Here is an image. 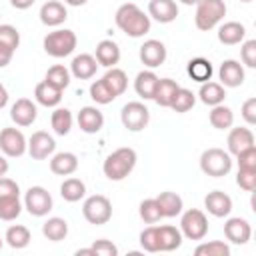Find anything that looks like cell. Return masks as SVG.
<instances>
[{
  "instance_id": "42",
  "label": "cell",
  "mask_w": 256,
  "mask_h": 256,
  "mask_svg": "<svg viewBox=\"0 0 256 256\" xmlns=\"http://www.w3.org/2000/svg\"><path fill=\"white\" fill-rule=\"evenodd\" d=\"M140 218L146 224H156L162 218V212H160V206H158L156 198H146V200L140 202Z\"/></svg>"
},
{
  "instance_id": "2",
  "label": "cell",
  "mask_w": 256,
  "mask_h": 256,
  "mask_svg": "<svg viewBox=\"0 0 256 256\" xmlns=\"http://www.w3.org/2000/svg\"><path fill=\"white\" fill-rule=\"evenodd\" d=\"M136 160H138V156H136V150L134 148H128V146L118 148V150H114L112 154L106 156V160L102 164V172L112 182L124 180L134 170Z\"/></svg>"
},
{
  "instance_id": "52",
  "label": "cell",
  "mask_w": 256,
  "mask_h": 256,
  "mask_svg": "<svg viewBox=\"0 0 256 256\" xmlns=\"http://www.w3.org/2000/svg\"><path fill=\"white\" fill-rule=\"evenodd\" d=\"M12 56H14V50L0 46V68L8 66V64H10V60H12Z\"/></svg>"
},
{
  "instance_id": "12",
  "label": "cell",
  "mask_w": 256,
  "mask_h": 256,
  "mask_svg": "<svg viewBox=\"0 0 256 256\" xmlns=\"http://www.w3.org/2000/svg\"><path fill=\"white\" fill-rule=\"evenodd\" d=\"M224 236L232 242V244H246L252 236V228H250V222L246 218H240V216H234V218H228L224 222Z\"/></svg>"
},
{
  "instance_id": "34",
  "label": "cell",
  "mask_w": 256,
  "mask_h": 256,
  "mask_svg": "<svg viewBox=\"0 0 256 256\" xmlns=\"http://www.w3.org/2000/svg\"><path fill=\"white\" fill-rule=\"evenodd\" d=\"M208 118H210V124H212L214 128H218V130H228V128H232V124H234V112H232V108L224 106V102L212 106Z\"/></svg>"
},
{
  "instance_id": "33",
  "label": "cell",
  "mask_w": 256,
  "mask_h": 256,
  "mask_svg": "<svg viewBox=\"0 0 256 256\" xmlns=\"http://www.w3.org/2000/svg\"><path fill=\"white\" fill-rule=\"evenodd\" d=\"M42 234L52 242H60L68 236V222L64 218L52 216L42 224Z\"/></svg>"
},
{
  "instance_id": "29",
  "label": "cell",
  "mask_w": 256,
  "mask_h": 256,
  "mask_svg": "<svg viewBox=\"0 0 256 256\" xmlns=\"http://www.w3.org/2000/svg\"><path fill=\"white\" fill-rule=\"evenodd\" d=\"M156 84H158V76L152 72V70H142L136 74V80H134V90L140 98L144 100H152L154 96V90H156Z\"/></svg>"
},
{
  "instance_id": "60",
  "label": "cell",
  "mask_w": 256,
  "mask_h": 256,
  "mask_svg": "<svg viewBox=\"0 0 256 256\" xmlns=\"http://www.w3.org/2000/svg\"><path fill=\"white\" fill-rule=\"evenodd\" d=\"M0 250H2V238H0Z\"/></svg>"
},
{
  "instance_id": "50",
  "label": "cell",
  "mask_w": 256,
  "mask_h": 256,
  "mask_svg": "<svg viewBox=\"0 0 256 256\" xmlns=\"http://www.w3.org/2000/svg\"><path fill=\"white\" fill-rule=\"evenodd\" d=\"M4 196H20V188L12 178L0 176V198Z\"/></svg>"
},
{
  "instance_id": "55",
  "label": "cell",
  "mask_w": 256,
  "mask_h": 256,
  "mask_svg": "<svg viewBox=\"0 0 256 256\" xmlns=\"http://www.w3.org/2000/svg\"><path fill=\"white\" fill-rule=\"evenodd\" d=\"M8 168H10V166H8V160L0 154V176H4V174L8 172Z\"/></svg>"
},
{
  "instance_id": "45",
  "label": "cell",
  "mask_w": 256,
  "mask_h": 256,
  "mask_svg": "<svg viewBox=\"0 0 256 256\" xmlns=\"http://www.w3.org/2000/svg\"><path fill=\"white\" fill-rule=\"evenodd\" d=\"M140 246L146 252H158V234L156 226H148L140 232Z\"/></svg>"
},
{
  "instance_id": "51",
  "label": "cell",
  "mask_w": 256,
  "mask_h": 256,
  "mask_svg": "<svg viewBox=\"0 0 256 256\" xmlns=\"http://www.w3.org/2000/svg\"><path fill=\"white\" fill-rule=\"evenodd\" d=\"M242 118L246 120V124L254 126L256 124V98H248L244 104H242Z\"/></svg>"
},
{
  "instance_id": "44",
  "label": "cell",
  "mask_w": 256,
  "mask_h": 256,
  "mask_svg": "<svg viewBox=\"0 0 256 256\" xmlns=\"http://www.w3.org/2000/svg\"><path fill=\"white\" fill-rule=\"evenodd\" d=\"M0 46L10 48L16 52V48L20 46V32L18 28H14L12 24H0Z\"/></svg>"
},
{
  "instance_id": "24",
  "label": "cell",
  "mask_w": 256,
  "mask_h": 256,
  "mask_svg": "<svg viewBox=\"0 0 256 256\" xmlns=\"http://www.w3.org/2000/svg\"><path fill=\"white\" fill-rule=\"evenodd\" d=\"M62 92H64V90H60V88L52 86L50 82L42 80V82L36 84V88H34V98H36L38 104H42V106H46V108H54V106L60 104Z\"/></svg>"
},
{
  "instance_id": "5",
  "label": "cell",
  "mask_w": 256,
  "mask_h": 256,
  "mask_svg": "<svg viewBox=\"0 0 256 256\" xmlns=\"http://www.w3.org/2000/svg\"><path fill=\"white\" fill-rule=\"evenodd\" d=\"M76 44H78V38L68 28H58L44 36V50L52 58H64V56L72 54Z\"/></svg>"
},
{
  "instance_id": "23",
  "label": "cell",
  "mask_w": 256,
  "mask_h": 256,
  "mask_svg": "<svg viewBox=\"0 0 256 256\" xmlns=\"http://www.w3.org/2000/svg\"><path fill=\"white\" fill-rule=\"evenodd\" d=\"M254 146V134L250 128L246 126H238V128H232L230 134H228V154H238L246 148Z\"/></svg>"
},
{
  "instance_id": "54",
  "label": "cell",
  "mask_w": 256,
  "mask_h": 256,
  "mask_svg": "<svg viewBox=\"0 0 256 256\" xmlns=\"http://www.w3.org/2000/svg\"><path fill=\"white\" fill-rule=\"evenodd\" d=\"M8 104V90L4 88V84L0 82V108H4Z\"/></svg>"
},
{
  "instance_id": "28",
  "label": "cell",
  "mask_w": 256,
  "mask_h": 256,
  "mask_svg": "<svg viewBox=\"0 0 256 256\" xmlns=\"http://www.w3.org/2000/svg\"><path fill=\"white\" fill-rule=\"evenodd\" d=\"M244 36H246V28H244V24L234 22V20L224 22V24L218 28V40H220L222 44H226V46L240 44V42L244 40Z\"/></svg>"
},
{
  "instance_id": "17",
  "label": "cell",
  "mask_w": 256,
  "mask_h": 256,
  "mask_svg": "<svg viewBox=\"0 0 256 256\" xmlns=\"http://www.w3.org/2000/svg\"><path fill=\"white\" fill-rule=\"evenodd\" d=\"M218 76H220V82L222 86H228V88H236V86H242L244 82V68L238 60H224L220 64V70H218Z\"/></svg>"
},
{
  "instance_id": "32",
  "label": "cell",
  "mask_w": 256,
  "mask_h": 256,
  "mask_svg": "<svg viewBox=\"0 0 256 256\" xmlns=\"http://www.w3.org/2000/svg\"><path fill=\"white\" fill-rule=\"evenodd\" d=\"M186 72H188V76H190L192 80H196V82L202 84V82H208V80L212 78L214 68H212L210 60H206V58H192V60L188 62Z\"/></svg>"
},
{
  "instance_id": "7",
  "label": "cell",
  "mask_w": 256,
  "mask_h": 256,
  "mask_svg": "<svg viewBox=\"0 0 256 256\" xmlns=\"http://www.w3.org/2000/svg\"><path fill=\"white\" fill-rule=\"evenodd\" d=\"M180 232L188 240H202L208 234V218L202 210L190 208L180 218Z\"/></svg>"
},
{
  "instance_id": "15",
  "label": "cell",
  "mask_w": 256,
  "mask_h": 256,
  "mask_svg": "<svg viewBox=\"0 0 256 256\" xmlns=\"http://www.w3.org/2000/svg\"><path fill=\"white\" fill-rule=\"evenodd\" d=\"M204 206L212 216L224 218V216H228L232 212V198L222 190H212V192L206 194Z\"/></svg>"
},
{
  "instance_id": "38",
  "label": "cell",
  "mask_w": 256,
  "mask_h": 256,
  "mask_svg": "<svg viewBox=\"0 0 256 256\" xmlns=\"http://www.w3.org/2000/svg\"><path fill=\"white\" fill-rule=\"evenodd\" d=\"M194 104H196V94H194L192 90L180 86V88L176 90V94H174V100H172L170 108H172L174 112H178V114H184V112H188Z\"/></svg>"
},
{
  "instance_id": "53",
  "label": "cell",
  "mask_w": 256,
  "mask_h": 256,
  "mask_svg": "<svg viewBox=\"0 0 256 256\" xmlns=\"http://www.w3.org/2000/svg\"><path fill=\"white\" fill-rule=\"evenodd\" d=\"M34 2H36V0H10V4H12L16 10H26V8H30Z\"/></svg>"
},
{
  "instance_id": "30",
  "label": "cell",
  "mask_w": 256,
  "mask_h": 256,
  "mask_svg": "<svg viewBox=\"0 0 256 256\" xmlns=\"http://www.w3.org/2000/svg\"><path fill=\"white\" fill-rule=\"evenodd\" d=\"M198 96H200V100H202L206 106H216V104H222V102H224L226 90H224V86H222L220 82L208 80V82H202V86H200V90H198Z\"/></svg>"
},
{
  "instance_id": "39",
  "label": "cell",
  "mask_w": 256,
  "mask_h": 256,
  "mask_svg": "<svg viewBox=\"0 0 256 256\" xmlns=\"http://www.w3.org/2000/svg\"><path fill=\"white\" fill-rule=\"evenodd\" d=\"M22 212V202L18 196H4L0 198V220L10 222L16 220Z\"/></svg>"
},
{
  "instance_id": "46",
  "label": "cell",
  "mask_w": 256,
  "mask_h": 256,
  "mask_svg": "<svg viewBox=\"0 0 256 256\" xmlns=\"http://www.w3.org/2000/svg\"><path fill=\"white\" fill-rule=\"evenodd\" d=\"M238 170H256V146H250L236 154Z\"/></svg>"
},
{
  "instance_id": "58",
  "label": "cell",
  "mask_w": 256,
  "mask_h": 256,
  "mask_svg": "<svg viewBox=\"0 0 256 256\" xmlns=\"http://www.w3.org/2000/svg\"><path fill=\"white\" fill-rule=\"evenodd\" d=\"M182 4H186V6H192V4H198L200 0H180Z\"/></svg>"
},
{
  "instance_id": "31",
  "label": "cell",
  "mask_w": 256,
  "mask_h": 256,
  "mask_svg": "<svg viewBox=\"0 0 256 256\" xmlns=\"http://www.w3.org/2000/svg\"><path fill=\"white\" fill-rule=\"evenodd\" d=\"M102 82L110 88V92L118 98L120 94H124L126 92V88H128V76H126V72L122 70V68H108V72L102 76Z\"/></svg>"
},
{
  "instance_id": "57",
  "label": "cell",
  "mask_w": 256,
  "mask_h": 256,
  "mask_svg": "<svg viewBox=\"0 0 256 256\" xmlns=\"http://www.w3.org/2000/svg\"><path fill=\"white\" fill-rule=\"evenodd\" d=\"M68 6H84L88 0H64Z\"/></svg>"
},
{
  "instance_id": "43",
  "label": "cell",
  "mask_w": 256,
  "mask_h": 256,
  "mask_svg": "<svg viewBox=\"0 0 256 256\" xmlns=\"http://www.w3.org/2000/svg\"><path fill=\"white\" fill-rule=\"evenodd\" d=\"M90 98L96 102V104H110V102H114L116 100V96L110 92V88L102 82V78L100 80H94L92 84H90Z\"/></svg>"
},
{
  "instance_id": "47",
  "label": "cell",
  "mask_w": 256,
  "mask_h": 256,
  "mask_svg": "<svg viewBox=\"0 0 256 256\" xmlns=\"http://www.w3.org/2000/svg\"><path fill=\"white\" fill-rule=\"evenodd\" d=\"M240 58L248 68H256V40H246L242 44Z\"/></svg>"
},
{
  "instance_id": "48",
  "label": "cell",
  "mask_w": 256,
  "mask_h": 256,
  "mask_svg": "<svg viewBox=\"0 0 256 256\" xmlns=\"http://www.w3.org/2000/svg\"><path fill=\"white\" fill-rule=\"evenodd\" d=\"M236 184L246 190V192H252L256 188V170H238L236 174Z\"/></svg>"
},
{
  "instance_id": "49",
  "label": "cell",
  "mask_w": 256,
  "mask_h": 256,
  "mask_svg": "<svg viewBox=\"0 0 256 256\" xmlns=\"http://www.w3.org/2000/svg\"><path fill=\"white\" fill-rule=\"evenodd\" d=\"M90 248L94 250L96 256H118V248L110 240H104V238L102 240H96Z\"/></svg>"
},
{
  "instance_id": "14",
  "label": "cell",
  "mask_w": 256,
  "mask_h": 256,
  "mask_svg": "<svg viewBox=\"0 0 256 256\" xmlns=\"http://www.w3.org/2000/svg\"><path fill=\"white\" fill-rule=\"evenodd\" d=\"M38 116V108L30 98H18L10 108V118L18 126H30Z\"/></svg>"
},
{
  "instance_id": "10",
  "label": "cell",
  "mask_w": 256,
  "mask_h": 256,
  "mask_svg": "<svg viewBox=\"0 0 256 256\" xmlns=\"http://www.w3.org/2000/svg\"><path fill=\"white\" fill-rule=\"evenodd\" d=\"M0 150L4 156L18 158L28 150V140L18 128H2L0 132Z\"/></svg>"
},
{
  "instance_id": "6",
  "label": "cell",
  "mask_w": 256,
  "mask_h": 256,
  "mask_svg": "<svg viewBox=\"0 0 256 256\" xmlns=\"http://www.w3.org/2000/svg\"><path fill=\"white\" fill-rule=\"evenodd\" d=\"M82 214L90 224L102 226L112 218V202L102 194L88 196L82 204Z\"/></svg>"
},
{
  "instance_id": "16",
  "label": "cell",
  "mask_w": 256,
  "mask_h": 256,
  "mask_svg": "<svg viewBox=\"0 0 256 256\" xmlns=\"http://www.w3.org/2000/svg\"><path fill=\"white\" fill-rule=\"evenodd\" d=\"M148 14L160 24H170L178 16V4L174 0H150Z\"/></svg>"
},
{
  "instance_id": "21",
  "label": "cell",
  "mask_w": 256,
  "mask_h": 256,
  "mask_svg": "<svg viewBox=\"0 0 256 256\" xmlns=\"http://www.w3.org/2000/svg\"><path fill=\"white\" fill-rule=\"evenodd\" d=\"M98 70V62L92 54H78L72 58V64H70V74L78 80H88L96 74Z\"/></svg>"
},
{
  "instance_id": "20",
  "label": "cell",
  "mask_w": 256,
  "mask_h": 256,
  "mask_svg": "<svg viewBox=\"0 0 256 256\" xmlns=\"http://www.w3.org/2000/svg\"><path fill=\"white\" fill-rule=\"evenodd\" d=\"M98 66H106V68H114L120 62V48L114 40H100L96 46V54H94Z\"/></svg>"
},
{
  "instance_id": "26",
  "label": "cell",
  "mask_w": 256,
  "mask_h": 256,
  "mask_svg": "<svg viewBox=\"0 0 256 256\" xmlns=\"http://www.w3.org/2000/svg\"><path fill=\"white\" fill-rule=\"evenodd\" d=\"M178 82L172 80V78H158V84H156V90H154V96L152 100L162 106V108H170L172 100H174V94L178 90Z\"/></svg>"
},
{
  "instance_id": "36",
  "label": "cell",
  "mask_w": 256,
  "mask_h": 256,
  "mask_svg": "<svg viewBox=\"0 0 256 256\" xmlns=\"http://www.w3.org/2000/svg\"><path fill=\"white\" fill-rule=\"evenodd\" d=\"M84 194H86V186L80 178H66L60 184V196L66 202H78L80 198H84Z\"/></svg>"
},
{
  "instance_id": "11",
  "label": "cell",
  "mask_w": 256,
  "mask_h": 256,
  "mask_svg": "<svg viewBox=\"0 0 256 256\" xmlns=\"http://www.w3.org/2000/svg\"><path fill=\"white\" fill-rule=\"evenodd\" d=\"M56 150V142L54 138L44 132V130H38L34 132L30 138H28V154L34 158V160H44L48 158L52 152Z\"/></svg>"
},
{
  "instance_id": "37",
  "label": "cell",
  "mask_w": 256,
  "mask_h": 256,
  "mask_svg": "<svg viewBox=\"0 0 256 256\" xmlns=\"http://www.w3.org/2000/svg\"><path fill=\"white\" fill-rule=\"evenodd\" d=\"M50 124L54 128V132L58 136H66L72 128V112L68 108H56L52 112V118H50Z\"/></svg>"
},
{
  "instance_id": "56",
  "label": "cell",
  "mask_w": 256,
  "mask_h": 256,
  "mask_svg": "<svg viewBox=\"0 0 256 256\" xmlns=\"http://www.w3.org/2000/svg\"><path fill=\"white\" fill-rule=\"evenodd\" d=\"M76 256H96V254L92 248H80V250H76Z\"/></svg>"
},
{
  "instance_id": "35",
  "label": "cell",
  "mask_w": 256,
  "mask_h": 256,
  "mask_svg": "<svg viewBox=\"0 0 256 256\" xmlns=\"http://www.w3.org/2000/svg\"><path fill=\"white\" fill-rule=\"evenodd\" d=\"M6 244L14 250H20V248H26L30 244V230L22 224H14L6 230V236H4Z\"/></svg>"
},
{
  "instance_id": "59",
  "label": "cell",
  "mask_w": 256,
  "mask_h": 256,
  "mask_svg": "<svg viewBox=\"0 0 256 256\" xmlns=\"http://www.w3.org/2000/svg\"><path fill=\"white\" fill-rule=\"evenodd\" d=\"M240 2H252V0H240Z\"/></svg>"
},
{
  "instance_id": "9",
  "label": "cell",
  "mask_w": 256,
  "mask_h": 256,
  "mask_svg": "<svg viewBox=\"0 0 256 256\" xmlns=\"http://www.w3.org/2000/svg\"><path fill=\"white\" fill-rule=\"evenodd\" d=\"M54 202H52V196L50 192L44 188V186H30L26 190V196H24V208L32 214V216H46L50 210H52Z\"/></svg>"
},
{
  "instance_id": "40",
  "label": "cell",
  "mask_w": 256,
  "mask_h": 256,
  "mask_svg": "<svg viewBox=\"0 0 256 256\" xmlns=\"http://www.w3.org/2000/svg\"><path fill=\"white\" fill-rule=\"evenodd\" d=\"M44 80L50 82L52 86L64 90V88H68V84H70V70H68L64 64H54V66L48 68Z\"/></svg>"
},
{
  "instance_id": "19",
  "label": "cell",
  "mask_w": 256,
  "mask_h": 256,
  "mask_svg": "<svg viewBox=\"0 0 256 256\" xmlns=\"http://www.w3.org/2000/svg\"><path fill=\"white\" fill-rule=\"evenodd\" d=\"M78 126L86 134H96L104 126V114L96 106H84L78 112Z\"/></svg>"
},
{
  "instance_id": "41",
  "label": "cell",
  "mask_w": 256,
  "mask_h": 256,
  "mask_svg": "<svg viewBox=\"0 0 256 256\" xmlns=\"http://www.w3.org/2000/svg\"><path fill=\"white\" fill-rule=\"evenodd\" d=\"M196 256H230V246L222 240H212V242H202L194 248Z\"/></svg>"
},
{
  "instance_id": "27",
  "label": "cell",
  "mask_w": 256,
  "mask_h": 256,
  "mask_svg": "<svg viewBox=\"0 0 256 256\" xmlns=\"http://www.w3.org/2000/svg\"><path fill=\"white\" fill-rule=\"evenodd\" d=\"M156 202H158V206H160L162 218H174V216H178V214L182 212V208H184L182 198H180L176 192H170V190L160 192V194L156 196Z\"/></svg>"
},
{
  "instance_id": "1",
  "label": "cell",
  "mask_w": 256,
  "mask_h": 256,
  "mask_svg": "<svg viewBox=\"0 0 256 256\" xmlns=\"http://www.w3.org/2000/svg\"><path fill=\"white\" fill-rule=\"evenodd\" d=\"M116 26L130 38H142L150 32V16L144 14L136 4L126 2L122 4L114 14Z\"/></svg>"
},
{
  "instance_id": "13",
  "label": "cell",
  "mask_w": 256,
  "mask_h": 256,
  "mask_svg": "<svg viewBox=\"0 0 256 256\" xmlns=\"http://www.w3.org/2000/svg\"><path fill=\"white\" fill-rule=\"evenodd\" d=\"M140 60L148 68H158L166 60V46L160 40H154V38L146 40L140 46Z\"/></svg>"
},
{
  "instance_id": "25",
  "label": "cell",
  "mask_w": 256,
  "mask_h": 256,
  "mask_svg": "<svg viewBox=\"0 0 256 256\" xmlns=\"http://www.w3.org/2000/svg\"><path fill=\"white\" fill-rule=\"evenodd\" d=\"M50 170L58 176H70L78 170V156L74 152H58L50 160Z\"/></svg>"
},
{
  "instance_id": "8",
  "label": "cell",
  "mask_w": 256,
  "mask_h": 256,
  "mask_svg": "<svg viewBox=\"0 0 256 256\" xmlns=\"http://www.w3.org/2000/svg\"><path fill=\"white\" fill-rule=\"evenodd\" d=\"M120 120L130 132H140L150 122V110L142 102H128L120 110Z\"/></svg>"
},
{
  "instance_id": "18",
  "label": "cell",
  "mask_w": 256,
  "mask_h": 256,
  "mask_svg": "<svg viewBox=\"0 0 256 256\" xmlns=\"http://www.w3.org/2000/svg\"><path fill=\"white\" fill-rule=\"evenodd\" d=\"M38 16H40V22H42L44 26H60V24L68 18V10H66V6H64L62 2H58V0H48V2L42 4Z\"/></svg>"
},
{
  "instance_id": "22",
  "label": "cell",
  "mask_w": 256,
  "mask_h": 256,
  "mask_svg": "<svg viewBox=\"0 0 256 256\" xmlns=\"http://www.w3.org/2000/svg\"><path fill=\"white\" fill-rule=\"evenodd\" d=\"M156 234H158V252H172L182 244V232L176 226L170 224L156 226Z\"/></svg>"
},
{
  "instance_id": "4",
  "label": "cell",
  "mask_w": 256,
  "mask_h": 256,
  "mask_svg": "<svg viewBox=\"0 0 256 256\" xmlns=\"http://www.w3.org/2000/svg\"><path fill=\"white\" fill-rule=\"evenodd\" d=\"M226 16V4L224 0H200L196 4V14H194V24L198 30L208 32L218 22Z\"/></svg>"
},
{
  "instance_id": "3",
  "label": "cell",
  "mask_w": 256,
  "mask_h": 256,
  "mask_svg": "<svg viewBox=\"0 0 256 256\" xmlns=\"http://www.w3.org/2000/svg\"><path fill=\"white\" fill-rule=\"evenodd\" d=\"M200 170L206 176L222 178L232 170V156L222 148H206L200 154Z\"/></svg>"
}]
</instances>
